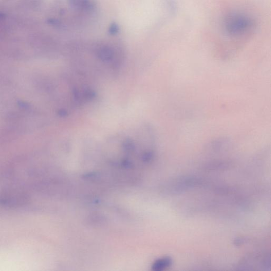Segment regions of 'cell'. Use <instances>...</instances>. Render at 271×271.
<instances>
[{
	"mask_svg": "<svg viewBox=\"0 0 271 271\" xmlns=\"http://www.w3.org/2000/svg\"><path fill=\"white\" fill-rule=\"evenodd\" d=\"M172 264V260L166 257L158 260L152 266V270L156 271H162L170 267Z\"/></svg>",
	"mask_w": 271,
	"mask_h": 271,
	"instance_id": "6da1fadb",
	"label": "cell"
}]
</instances>
